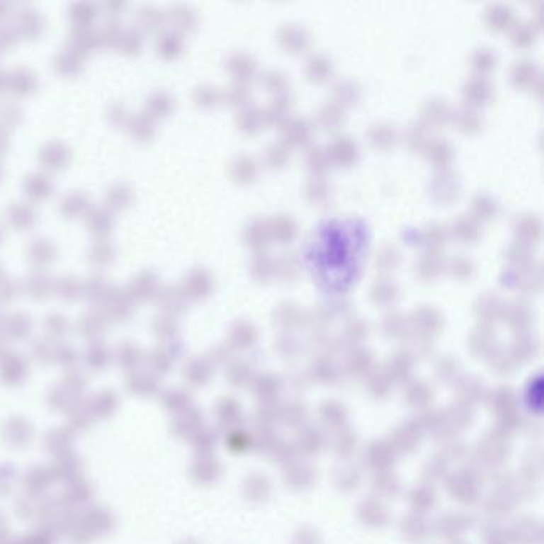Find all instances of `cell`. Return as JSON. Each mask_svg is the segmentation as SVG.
I'll return each mask as SVG.
<instances>
[{
    "mask_svg": "<svg viewBox=\"0 0 544 544\" xmlns=\"http://www.w3.org/2000/svg\"><path fill=\"white\" fill-rule=\"evenodd\" d=\"M276 40L284 53L289 55H302L312 45V35L300 24L289 23L283 24L276 33Z\"/></svg>",
    "mask_w": 544,
    "mask_h": 544,
    "instance_id": "obj_1",
    "label": "cell"
},
{
    "mask_svg": "<svg viewBox=\"0 0 544 544\" xmlns=\"http://www.w3.org/2000/svg\"><path fill=\"white\" fill-rule=\"evenodd\" d=\"M326 152L329 155V160H331V164H339L341 168H348L356 163L359 155L358 144L354 142V139L344 135L334 137Z\"/></svg>",
    "mask_w": 544,
    "mask_h": 544,
    "instance_id": "obj_2",
    "label": "cell"
},
{
    "mask_svg": "<svg viewBox=\"0 0 544 544\" xmlns=\"http://www.w3.org/2000/svg\"><path fill=\"white\" fill-rule=\"evenodd\" d=\"M465 99L468 106L476 109L479 106L489 104V101L493 96V85L485 75H472L463 86Z\"/></svg>",
    "mask_w": 544,
    "mask_h": 544,
    "instance_id": "obj_3",
    "label": "cell"
},
{
    "mask_svg": "<svg viewBox=\"0 0 544 544\" xmlns=\"http://www.w3.org/2000/svg\"><path fill=\"white\" fill-rule=\"evenodd\" d=\"M281 141L288 145H305L312 139L313 125L305 118H289L283 126Z\"/></svg>",
    "mask_w": 544,
    "mask_h": 544,
    "instance_id": "obj_4",
    "label": "cell"
},
{
    "mask_svg": "<svg viewBox=\"0 0 544 544\" xmlns=\"http://www.w3.org/2000/svg\"><path fill=\"white\" fill-rule=\"evenodd\" d=\"M433 179L434 181L431 184V193L436 200L442 201V203H448V201L457 198L460 184L452 171L441 169V173L436 174Z\"/></svg>",
    "mask_w": 544,
    "mask_h": 544,
    "instance_id": "obj_5",
    "label": "cell"
},
{
    "mask_svg": "<svg viewBox=\"0 0 544 544\" xmlns=\"http://www.w3.org/2000/svg\"><path fill=\"white\" fill-rule=\"evenodd\" d=\"M271 239L270 222L264 219H252L244 227V243L257 252H262Z\"/></svg>",
    "mask_w": 544,
    "mask_h": 544,
    "instance_id": "obj_6",
    "label": "cell"
},
{
    "mask_svg": "<svg viewBox=\"0 0 544 544\" xmlns=\"http://www.w3.org/2000/svg\"><path fill=\"white\" fill-rule=\"evenodd\" d=\"M368 137H369V142L372 144V147L387 150L393 147V145L397 142V139H400V132H397L396 126L393 123L377 122L374 125H370Z\"/></svg>",
    "mask_w": 544,
    "mask_h": 544,
    "instance_id": "obj_7",
    "label": "cell"
},
{
    "mask_svg": "<svg viewBox=\"0 0 544 544\" xmlns=\"http://www.w3.org/2000/svg\"><path fill=\"white\" fill-rule=\"evenodd\" d=\"M512 230L516 233L517 243L527 246L530 243H535L540 239L541 235V224L540 219L531 214H523V216L517 217Z\"/></svg>",
    "mask_w": 544,
    "mask_h": 544,
    "instance_id": "obj_8",
    "label": "cell"
},
{
    "mask_svg": "<svg viewBox=\"0 0 544 544\" xmlns=\"http://www.w3.org/2000/svg\"><path fill=\"white\" fill-rule=\"evenodd\" d=\"M345 107L334 103V101H329V103L319 107L318 115H316V123H318V126H321L322 130L335 131L345 123Z\"/></svg>",
    "mask_w": 544,
    "mask_h": 544,
    "instance_id": "obj_9",
    "label": "cell"
},
{
    "mask_svg": "<svg viewBox=\"0 0 544 544\" xmlns=\"http://www.w3.org/2000/svg\"><path fill=\"white\" fill-rule=\"evenodd\" d=\"M270 233L271 238H275L276 242L281 244H288L293 242L299 233V227H297L295 219L289 214H278L270 220Z\"/></svg>",
    "mask_w": 544,
    "mask_h": 544,
    "instance_id": "obj_10",
    "label": "cell"
},
{
    "mask_svg": "<svg viewBox=\"0 0 544 544\" xmlns=\"http://www.w3.org/2000/svg\"><path fill=\"white\" fill-rule=\"evenodd\" d=\"M453 125L457 126V130L465 132V135H472L477 132L482 126V117L479 115V112L471 106H463L460 109L452 113Z\"/></svg>",
    "mask_w": 544,
    "mask_h": 544,
    "instance_id": "obj_11",
    "label": "cell"
},
{
    "mask_svg": "<svg viewBox=\"0 0 544 544\" xmlns=\"http://www.w3.org/2000/svg\"><path fill=\"white\" fill-rule=\"evenodd\" d=\"M305 75L310 81H314V84H322L326 81L329 77L332 75L334 66L332 61L327 58L326 55L316 53L312 58H308L305 62Z\"/></svg>",
    "mask_w": 544,
    "mask_h": 544,
    "instance_id": "obj_12",
    "label": "cell"
},
{
    "mask_svg": "<svg viewBox=\"0 0 544 544\" xmlns=\"http://www.w3.org/2000/svg\"><path fill=\"white\" fill-rule=\"evenodd\" d=\"M290 107H293V103H290L286 94H280L275 101H271L267 109L262 110L264 122L283 126L290 118Z\"/></svg>",
    "mask_w": 544,
    "mask_h": 544,
    "instance_id": "obj_13",
    "label": "cell"
},
{
    "mask_svg": "<svg viewBox=\"0 0 544 544\" xmlns=\"http://www.w3.org/2000/svg\"><path fill=\"white\" fill-rule=\"evenodd\" d=\"M421 115H423V120L426 122V126H438V125H444L447 122V118H450L452 113L444 99L434 98V99L426 101L421 109Z\"/></svg>",
    "mask_w": 544,
    "mask_h": 544,
    "instance_id": "obj_14",
    "label": "cell"
},
{
    "mask_svg": "<svg viewBox=\"0 0 544 544\" xmlns=\"http://www.w3.org/2000/svg\"><path fill=\"white\" fill-rule=\"evenodd\" d=\"M452 233L460 242H476L480 237V222L472 216H458L452 224Z\"/></svg>",
    "mask_w": 544,
    "mask_h": 544,
    "instance_id": "obj_15",
    "label": "cell"
},
{
    "mask_svg": "<svg viewBox=\"0 0 544 544\" xmlns=\"http://www.w3.org/2000/svg\"><path fill=\"white\" fill-rule=\"evenodd\" d=\"M484 21L487 28L492 30H504L508 26H511L512 21V10L508 5L495 4L490 5L489 8L484 11Z\"/></svg>",
    "mask_w": 544,
    "mask_h": 544,
    "instance_id": "obj_16",
    "label": "cell"
},
{
    "mask_svg": "<svg viewBox=\"0 0 544 544\" xmlns=\"http://www.w3.org/2000/svg\"><path fill=\"white\" fill-rule=\"evenodd\" d=\"M428 160L438 164L441 169H447L448 164L453 160V149L447 142V139H433L426 144Z\"/></svg>",
    "mask_w": 544,
    "mask_h": 544,
    "instance_id": "obj_17",
    "label": "cell"
},
{
    "mask_svg": "<svg viewBox=\"0 0 544 544\" xmlns=\"http://www.w3.org/2000/svg\"><path fill=\"white\" fill-rule=\"evenodd\" d=\"M536 77H538L536 64L531 60L517 61L511 69V80L517 88L531 86Z\"/></svg>",
    "mask_w": 544,
    "mask_h": 544,
    "instance_id": "obj_18",
    "label": "cell"
},
{
    "mask_svg": "<svg viewBox=\"0 0 544 544\" xmlns=\"http://www.w3.org/2000/svg\"><path fill=\"white\" fill-rule=\"evenodd\" d=\"M233 169H235V174H233L235 181L244 186L252 184L259 174V164L256 162V158H252L249 155L238 157L235 163H233Z\"/></svg>",
    "mask_w": 544,
    "mask_h": 544,
    "instance_id": "obj_19",
    "label": "cell"
},
{
    "mask_svg": "<svg viewBox=\"0 0 544 544\" xmlns=\"http://www.w3.org/2000/svg\"><path fill=\"white\" fill-rule=\"evenodd\" d=\"M300 273V265L297 261L295 254L284 252L280 257L273 261V275L280 280H295Z\"/></svg>",
    "mask_w": 544,
    "mask_h": 544,
    "instance_id": "obj_20",
    "label": "cell"
},
{
    "mask_svg": "<svg viewBox=\"0 0 544 544\" xmlns=\"http://www.w3.org/2000/svg\"><path fill=\"white\" fill-rule=\"evenodd\" d=\"M470 61L471 67L477 72V75H485L487 77V74L497 67V53L492 48H477L474 50Z\"/></svg>",
    "mask_w": 544,
    "mask_h": 544,
    "instance_id": "obj_21",
    "label": "cell"
},
{
    "mask_svg": "<svg viewBox=\"0 0 544 544\" xmlns=\"http://www.w3.org/2000/svg\"><path fill=\"white\" fill-rule=\"evenodd\" d=\"M400 299V288L393 280H380L375 281L370 288V300L375 303H393Z\"/></svg>",
    "mask_w": 544,
    "mask_h": 544,
    "instance_id": "obj_22",
    "label": "cell"
},
{
    "mask_svg": "<svg viewBox=\"0 0 544 544\" xmlns=\"http://www.w3.org/2000/svg\"><path fill=\"white\" fill-rule=\"evenodd\" d=\"M334 103L340 104L341 107L356 104V101L361 96V88L353 80H341L334 85Z\"/></svg>",
    "mask_w": 544,
    "mask_h": 544,
    "instance_id": "obj_23",
    "label": "cell"
},
{
    "mask_svg": "<svg viewBox=\"0 0 544 544\" xmlns=\"http://www.w3.org/2000/svg\"><path fill=\"white\" fill-rule=\"evenodd\" d=\"M472 217L476 220H492L498 216V203L489 195H476L472 198Z\"/></svg>",
    "mask_w": 544,
    "mask_h": 544,
    "instance_id": "obj_24",
    "label": "cell"
},
{
    "mask_svg": "<svg viewBox=\"0 0 544 544\" xmlns=\"http://www.w3.org/2000/svg\"><path fill=\"white\" fill-rule=\"evenodd\" d=\"M305 195L308 201H312L314 205H321L331 197V186H329V182L322 176H314L305 186Z\"/></svg>",
    "mask_w": 544,
    "mask_h": 544,
    "instance_id": "obj_25",
    "label": "cell"
},
{
    "mask_svg": "<svg viewBox=\"0 0 544 544\" xmlns=\"http://www.w3.org/2000/svg\"><path fill=\"white\" fill-rule=\"evenodd\" d=\"M442 268H444V264L436 252L423 254L420 261L415 264V273H419V276L425 278V280H433L441 273Z\"/></svg>",
    "mask_w": 544,
    "mask_h": 544,
    "instance_id": "obj_26",
    "label": "cell"
},
{
    "mask_svg": "<svg viewBox=\"0 0 544 544\" xmlns=\"http://www.w3.org/2000/svg\"><path fill=\"white\" fill-rule=\"evenodd\" d=\"M400 262H401V252L395 244L383 246V248L377 252L375 267L377 270H380L382 273H390V271L396 270Z\"/></svg>",
    "mask_w": 544,
    "mask_h": 544,
    "instance_id": "obj_27",
    "label": "cell"
},
{
    "mask_svg": "<svg viewBox=\"0 0 544 544\" xmlns=\"http://www.w3.org/2000/svg\"><path fill=\"white\" fill-rule=\"evenodd\" d=\"M305 154H307L305 155L307 169L312 171L314 176H322L329 169L331 160H329V155H327L326 149L310 147Z\"/></svg>",
    "mask_w": 544,
    "mask_h": 544,
    "instance_id": "obj_28",
    "label": "cell"
},
{
    "mask_svg": "<svg viewBox=\"0 0 544 544\" xmlns=\"http://www.w3.org/2000/svg\"><path fill=\"white\" fill-rule=\"evenodd\" d=\"M239 118H242V130L244 131V135H257L265 125L262 110L254 106H244V110Z\"/></svg>",
    "mask_w": 544,
    "mask_h": 544,
    "instance_id": "obj_29",
    "label": "cell"
},
{
    "mask_svg": "<svg viewBox=\"0 0 544 544\" xmlns=\"http://www.w3.org/2000/svg\"><path fill=\"white\" fill-rule=\"evenodd\" d=\"M235 74L246 84L257 75V62L248 53H238L235 56Z\"/></svg>",
    "mask_w": 544,
    "mask_h": 544,
    "instance_id": "obj_30",
    "label": "cell"
},
{
    "mask_svg": "<svg viewBox=\"0 0 544 544\" xmlns=\"http://www.w3.org/2000/svg\"><path fill=\"white\" fill-rule=\"evenodd\" d=\"M290 149L283 141L273 142L265 150V162L270 168H283L289 160Z\"/></svg>",
    "mask_w": 544,
    "mask_h": 544,
    "instance_id": "obj_31",
    "label": "cell"
},
{
    "mask_svg": "<svg viewBox=\"0 0 544 544\" xmlns=\"http://www.w3.org/2000/svg\"><path fill=\"white\" fill-rule=\"evenodd\" d=\"M249 271L256 280H268L273 275V261L264 252H257L249 264Z\"/></svg>",
    "mask_w": 544,
    "mask_h": 544,
    "instance_id": "obj_32",
    "label": "cell"
},
{
    "mask_svg": "<svg viewBox=\"0 0 544 544\" xmlns=\"http://www.w3.org/2000/svg\"><path fill=\"white\" fill-rule=\"evenodd\" d=\"M262 85L267 88L268 91L275 93L276 96L283 94V91L286 90L288 86V79L281 71H276V69H270L265 74H262Z\"/></svg>",
    "mask_w": 544,
    "mask_h": 544,
    "instance_id": "obj_33",
    "label": "cell"
},
{
    "mask_svg": "<svg viewBox=\"0 0 544 544\" xmlns=\"http://www.w3.org/2000/svg\"><path fill=\"white\" fill-rule=\"evenodd\" d=\"M426 125H421V123H414L409 126V130L406 132V141L409 144L410 149H421V147H426V144L429 142V139L426 136Z\"/></svg>",
    "mask_w": 544,
    "mask_h": 544,
    "instance_id": "obj_34",
    "label": "cell"
},
{
    "mask_svg": "<svg viewBox=\"0 0 544 544\" xmlns=\"http://www.w3.org/2000/svg\"><path fill=\"white\" fill-rule=\"evenodd\" d=\"M447 239V230L441 225H433L425 232V243L428 246V252H436L441 246H444Z\"/></svg>",
    "mask_w": 544,
    "mask_h": 544,
    "instance_id": "obj_35",
    "label": "cell"
},
{
    "mask_svg": "<svg viewBox=\"0 0 544 544\" xmlns=\"http://www.w3.org/2000/svg\"><path fill=\"white\" fill-rule=\"evenodd\" d=\"M447 268L450 270L452 276L458 278V280H463V278H470L471 273H472V262L470 261V259L466 257H453L450 262H448Z\"/></svg>",
    "mask_w": 544,
    "mask_h": 544,
    "instance_id": "obj_36",
    "label": "cell"
},
{
    "mask_svg": "<svg viewBox=\"0 0 544 544\" xmlns=\"http://www.w3.org/2000/svg\"><path fill=\"white\" fill-rule=\"evenodd\" d=\"M533 39H535V30L531 28L530 23L517 26L514 34H512V42H514L517 47H528L530 43L533 42Z\"/></svg>",
    "mask_w": 544,
    "mask_h": 544,
    "instance_id": "obj_37",
    "label": "cell"
}]
</instances>
